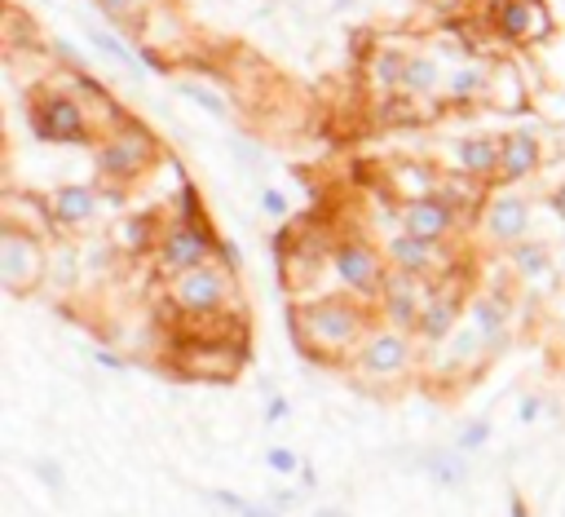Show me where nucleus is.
Listing matches in <instances>:
<instances>
[{
  "label": "nucleus",
  "mask_w": 565,
  "mask_h": 517,
  "mask_svg": "<svg viewBox=\"0 0 565 517\" xmlns=\"http://www.w3.org/2000/svg\"><path fill=\"white\" fill-rule=\"evenodd\" d=\"M495 19H499L504 36H513V40H539V36H548L543 0H499Z\"/></svg>",
  "instance_id": "f257e3e1"
},
{
  "label": "nucleus",
  "mask_w": 565,
  "mask_h": 517,
  "mask_svg": "<svg viewBox=\"0 0 565 517\" xmlns=\"http://www.w3.org/2000/svg\"><path fill=\"white\" fill-rule=\"evenodd\" d=\"M36 133L49 138V142H71V138H84V120H80V107L67 97H54L36 111Z\"/></svg>",
  "instance_id": "f03ea898"
},
{
  "label": "nucleus",
  "mask_w": 565,
  "mask_h": 517,
  "mask_svg": "<svg viewBox=\"0 0 565 517\" xmlns=\"http://www.w3.org/2000/svg\"><path fill=\"white\" fill-rule=\"evenodd\" d=\"M203 257H208V239H203L195 226H181V231L168 239V248H164V266H168V270H195Z\"/></svg>",
  "instance_id": "7ed1b4c3"
},
{
  "label": "nucleus",
  "mask_w": 565,
  "mask_h": 517,
  "mask_svg": "<svg viewBox=\"0 0 565 517\" xmlns=\"http://www.w3.org/2000/svg\"><path fill=\"white\" fill-rule=\"evenodd\" d=\"M177 301L186 309H212L221 301V279L212 270H190L181 283H177Z\"/></svg>",
  "instance_id": "20e7f679"
},
{
  "label": "nucleus",
  "mask_w": 565,
  "mask_h": 517,
  "mask_svg": "<svg viewBox=\"0 0 565 517\" xmlns=\"http://www.w3.org/2000/svg\"><path fill=\"white\" fill-rule=\"evenodd\" d=\"M309 324H314V332L327 337L331 345H341V341H350V337L358 332V319L350 315L345 305H318L314 315H309Z\"/></svg>",
  "instance_id": "39448f33"
},
{
  "label": "nucleus",
  "mask_w": 565,
  "mask_h": 517,
  "mask_svg": "<svg viewBox=\"0 0 565 517\" xmlns=\"http://www.w3.org/2000/svg\"><path fill=\"white\" fill-rule=\"evenodd\" d=\"M27 274H36V252L19 239V235H5V257H0V279H5L14 292L27 283Z\"/></svg>",
  "instance_id": "423d86ee"
},
{
  "label": "nucleus",
  "mask_w": 565,
  "mask_h": 517,
  "mask_svg": "<svg viewBox=\"0 0 565 517\" xmlns=\"http://www.w3.org/2000/svg\"><path fill=\"white\" fill-rule=\"evenodd\" d=\"M142 160H146V138H125V142L102 151V168L106 173H133Z\"/></svg>",
  "instance_id": "0eeeda50"
},
{
  "label": "nucleus",
  "mask_w": 565,
  "mask_h": 517,
  "mask_svg": "<svg viewBox=\"0 0 565 517\" xmlns=\"http://www.w3.org/2000/svg\"><path fill=\"white\" fill-rule=\"evenodd\" d=\"M389 252H393V261H398L402 270H424V266L433 261V239H424V235H402V239L389 244Z\"/></svg>",
  "instance_id": "6e6552de"
},
{
  "label": "nucleus",
  "mask_w": 565,
  "mask_h": 517,
  "mask_svg": "<svg viewBox=\"0 0 565 517\" xmlns=\"http://www.w3.org/2000/svg\"><path fill=\"white\" fill-rule=\"evenodd\" d=\"M491 231L499 239H517L526 231V203L521 199H499L495 209H491Z\"/></svg>",
  "instance_id": "1a4fd4ad"
},
{
  "label": "nucleus",
  "mask_w": 565,
  "mask_h": 517,
  "mask_svg": "<svg viewBox=\"0 0 565 517\" xmlns=\"http://www.w3.org/2000/svg\"><path fill=\"white\" fill-rule=\"evenodd\" d=\"M446 226H450V213L442 209V203H415V209L407 213V231H411V235L433 239V235H442Z\"/></svg>",
  "instance_id": "9d476101"
},
{
  "label": "nucleus",
  "mask_w": 565,
  "mask_h": 517,
  "mask_svg": "<svg viewBox=\"0 0 565 517\" xmlns=\"http://www.w3.org/2000/svg\"><path fill=\"white\" fill-rule=\"evenodd\" d=\"M336 266H341L345 283H354V287H372V279H376V266H372V257L363 248H341Z\"/></svg>",
  "instance_id": "9b49d317"
},
{
  "label": "nucleus",
  "mask_w": 565,
  "mask_h": 517,
  "mask_svg": "<svg viewBox=\"0 0 565 517\" xmlns=\"http://www.w3.org/2000/svg\"><path fill=\"white\" fill-rule=\"evenodd\" d=\"M58 218H62V222H84V218H93V190H84V186L58 190Z\"/></svg>",
  "instance_id": "f8f14e48"
},
{
  "label": "nucleus",
  "mask_w": 565,
  "mask_h": 517,
  "mask_svg": "<svg viewBox=\"0 0 565 517\" xmlns=\"http://www.w3.org/2000/svg\"><path fill=\"white\" fill-rule=\"evenodd\" d=\"M402 359H407V345H402L398 337H380V341L367 350V367H372V372H393V367H402Z\"/></svg>",
  "instance_id": "ddd939ff"
},
{
  "label": "nucleus",
  "mask_w": 565,
  "mask_h": 517,
  "mask_svg": "<svg viewBox=\"0 0 565 517\" xmlns=\"http://www.w3.org/2000/svg\"><path fill=\"white\" fill-rule=\"evenodd\" d=\"M530 164H534V142H530L526 133H517V138L504 146V173H508V177H521Z\"/></svg>",
  "instance_id": "4468645a"
},
{
  "label": "nucleus",
  "mask_w": 565,
  "mask_h": 517,
  "mask_svg": "<svg viewBox=\"0 0 565 517\" xmlns=\"http://www.w3.org/2000/svg\"><path fill=\"white\" fill-rule=\"evenodd\" d=\"M495 160H499V151H495L491 142H464V146H460V164L473 168V173L495 168Z\"/></svg>",
  "instance_id": "2eb2a0df"
},
{
  "label": "nucleus",
  "mask_w": 565,
  "mask_h": 517,
  "mask_svg": "<svg viewBox=\"0 0 565 517\" xmlns=\"http://www.w3.org/2000/svg\"><path fill=\"white\" fill-rule=\"evenodd\" d=\"M89 40H93L102 54H110V58H116L125 71H142V62H138V58H133V54H129V49H125L116 36H106V32H97V27H93V32H89Z\"/></svg>",
  "instance_id": "dca6fc26"
},
{
  "label": "nucleus",
  "mask_w": 565,
  "mask_h": 517,
  "mask_svg": "<svg viewBox=\"0 0 565 517\" xmlns=\"http://www.w3.org/2000/svg\"><path fill=\"white\" fill-rule=\"evenodd\" d=\"M212 500H216L221 508H231V513H239V517H279L274 508H261V504H248V500H239L235 491H212Z\"/></svg>",
  "instance_id": "f3484780"
},
{
  "label": "nucleus",
  "mask_w": 565,
  "mask_h": 517,
  "mask_svg": "<svg viewBox=\"0 0 565 517\" xmlns=\"http://www.w3.org/2000/svg\"><path fill=\"white\" fill-rule=\"evenodd\" d=\"M428 473L437 478V482H446V486H456V482H464V465H456V456H428Z\"/></svg>",
  "instance_id": "a211bd4d"
},
{
  "label": "nucleus",
  "mask_w": 565,
  "mask_h": 517,
  "mask_svg": "<svg viewBox=\"0 0 565 517\" xmlns=\"http://www.w3.org/2000/svg\"><path fill=\"white\" fill-rule=\"evenodd\" d=\"M177 89H181V97L199 102L203 111H212V116H225V102H221L216 93H208V89H199V84H177Z\"/></svg>",
  "instance_id": "6ab92c4d"
},
{
  "label": "nucleus",
  "mask_w": 565,
  "mask_h": 517,
  "mask_svg": "<svg viewBox=\"0 0 565 517\" xmlns=\"http://www.w3.org/2000/svg\"><path fill=\"white\" fill-rule=\"evenodd\" d=\"M433 62H424V58H415V62H407V75H402V84L407 89H433Z\"/></svg>",
  "instance_id": "aec40b11"
},
{
  "label": "nucleus",
  "mask_w": 565,
  "mask_h": 517,
  "mask_svg": "<svg viewBox=\"0 0 565 517\" xmlns=\"http://www.w3.org/2000/svg\"><path fill=\"white\" fill-rule=\"evenodd\" d=\"M482 89V71H456V80H450V93L456 97H473Z\"/></svg>",
  "instance_id": "412c9836"
},
{
  "label": "nucleus",
  "mask_w": 565,
  "mask_h": 517,
  "mask_svg": "<svg viewBox=\"0 0 565 517\" xmlns=\"http://www.w3.org/2000/svg\"><path fill=\"white\" fill-rule=\"evenodd\" d=\"M446 328H450V305H433L428 315H424V332L428 337H442Z\"/></svg>",
  "instance_id": "4be33fe9"
},
{
  "label": "nucleus",
  "mask_w": 565,
  "mask_h": 517,
  "mask_svg": "<svg viewBox=\"0 0 565 517\" xmlns=\"http://www.w3.org/2000/svg\"><path fill=\"white\" fill-rule=\"evenodd\" d=\"M402 75H407V62H402L398 54H385V58H380V80H385V84H398Z\"/></svg>",
  "instance_id": "5701e85b"
},
{
  "label": "nucleus",
  "mask_w": 565,
  "mask_h": 517,
  "mask_svg": "<svg viewBox=\"0 0 565 517\" xmlns=\"http://www.w3.org/2000/svg\"><path fill=\"white\" fill-rule=\"evenodd\" d=\"M517 266L526 274H539L543 270V248H517Z\"/></svg>",
  "instance_id": "b1692460"
},
{
  "label": "nucleus",
  "mask_w": 565,
  "mask_h": 517,
  "mask_svg": "<svg viewBox=\"0 0 565 517\" xmlns=\"http://www.w3.org/2000/svg\"><path fill=\"white\" fill-rule=\"evenodd\" d=\"M478 324H482V337L486 341H495V332H499V315L491 305H478Z\"/></svg>",
  "instance_id": "393cba45"
},
{
  "label": "nucleus",
  "mask_w": 565,
  "mask_h": 517,
  "mask_svg": "<svg viewBox=\"0 0 565 517\" xmlns=\"http://www.w3.org/2000/svg\"><path fill=\"white\" fill-rule=\"evenodd\" d=\"M266 460H270V469H279V473H292V469H296V456H292V451H283V447H274Z\"/></svg>",
  "instance_id": "a878e982"
},
{
  "label": "nucleus",
  "mask_w": 565,
  "mask_h": 517,
  "mask_svg": "<svg viewBox=\"0 0 565 517\" xmlns=\"http://www.w3.org/2000/svg\"><path fill=\"white\" fill-rule=\"evenodd\" d=\"M486 438H491V425H482V421H478V425H469V434L460 438V447H482Z\"/></svg>",
  "instance_id": "bb28decb"
},
{
  "label": "nucleus",
  "mask_w": 565,
  "mask_h": 517,
  "mask_svg": "<svg viewBox=\"0 0 565 517\" xmlns=\"http://www.w3.org/2000/svg\"><path fill=\"white\" fill-rule=\"evenodd\" d=\"M266 209H270V213H283V209H287L279 190H266Z\"/></svg>",
  "instance_id": "cd10ccee"
},
{
  "label": "nucleus",
  "mask_w": 565,
  "mask_h": 517,
  "mask_svg": "<svg viewBox=\"0 0 565 517\" xmlns=\"http://www.w3.org/2000/svg\"><path fill=\"white\" fill-rule=\"evenodd\" d=\"M40 478H45V482H49V486H58V482H62V473H58V469H54V465H49V460H45V465H40Z\"/></svg>",
  "instance_id": "c85d7f7f"
},
{
  "label": "nucleus",
  "mask_w": 565,
  "mask_h": 517,
  "mask_svg": "<svg viewBox=\"0 0 565 517\" xmlns=\"http://www.w3.org/2000/svg\"><path fill=\"white\" fill-rule=\"evenodd\" d=\"M534 416H539V402L526 398V402H521V421H534Z\"/></svg>",
  "instance_id": "c756f323"
},
{
  "label": "nucleus",
  "mask_w": 565,
  "mask_h": 517,
  "mask_svg": "<svg viewBox=\"0 0 565 517\" xmlns=\"http://www.w3.org/2000/svg\"><path fill=\"white\" fill-rule=\"evenodd\" d=\"M102 5H106V10H129L133 0H102Z\"/></svg>",
  "instance_id": "7c9ffc66"
},
{
  "label": "nucleus",
  "mask_w": 565,
  "mask_h": 517,
  "mask_svg": "<svg viewBox=\"0 0 565 517\" xmlns=\"http://www.w3.org/2000/svg\"><path fill=\"white\" fill-rule=\"evenodd\" d=\"M513 517H526V504L521 500H513Z\"/></svg>",
  "instance_id": "2f4dec72"
},
{
  "label": "nucleus",
  "mask_w": 565,
  "mask_h": 517,
  "mask_svg": "<svg viewBox=\"0 0 565 517\" xmlns=\"http://www.w3.org/2000/svg\"><path fill=\"white\" fill-rule=\"evenodd\" d=\"M556 209H561V213H565V190H561V195H556Z\"/></svg>",
  "instance_id": "473e14b6"
},
{
  "label": "nucleus",
  "mask_w": 565,
  "mask_h": 517,
  "mask_svg": "<svg viewBox=\"0 0 565 517\" xmlns=\"http://www.w3.org/2000/svg\"><path fill=\"white\" fill-rule=\"evenodd\" d=\"M322 517H341V513H322Z\"/></svg>",
  "instance_id": "72a5a7b5"
}]
</instances>
